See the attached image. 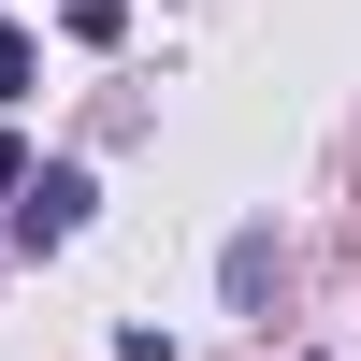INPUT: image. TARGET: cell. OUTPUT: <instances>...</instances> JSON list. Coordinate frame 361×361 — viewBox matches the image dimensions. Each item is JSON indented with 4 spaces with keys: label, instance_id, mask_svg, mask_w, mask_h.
Returning a JSON list of instances; mask_svg holds the SVG:
<instances>
[{
    "label": "cell",
    "instance_id": "obj_2",
    "mask_svg": "<svg viewBox=\"0 0 361 361\" xmlns=\"http://www.w3.org/2000/svg\"><path fill=\"white\" fill-rule=\"evenodd\" d=\"M58 15H73V44H116V29H130V0H58Z\"/></svg>",
    "mask_w": 361,
    "mask_h": 361
},
{
    "label": "cell",
    "instance_id": "obj_1",
    "mask_svg": "<svg viewBox=\"0 0 361 361\" xmlns=\"http://www.w3.org/2000/svg\"><path fill=\"white\" fill-rule=\"evenodd\" d=\"M87 202H102V188H87V159L15 173V246H29V260H44V246H73V231H87Z\"/></svg>",
    "mask_w": 361,
    "mask_h": 361
},
{
    "label": "cell",
    "instance_id": "obj_3",
    "mask_svg": "<svg viewBox=\"0 0 361 361\" xmlns=\"http://www.w3.org/2000/svg\"><path fill=\"white\" fill-rule=\"evenodd\" d=\"M15 87H29V29H0V102H15Z\"/></svg>",
    "mask_w": 361,
    "mask_h": 361
}]
</instances>
